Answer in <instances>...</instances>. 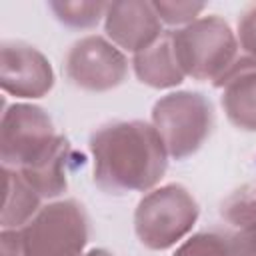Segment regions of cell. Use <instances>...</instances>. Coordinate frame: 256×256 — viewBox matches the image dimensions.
I'll list each match as a JSON object with an SVG mask.
<instances>
[{"label":"cell","instance_id":"9","mask_svg":"<svg viewBox=\"0 0 256 256\" xmlns=\"http://www.w3.org/2000/svg\"><path fill=\"white\" fill-rule=\"evenodd\" d=\"M104 32L120 50L138 54L150 48L162 36V20L152 2L116 0L108 2L104 16Z\"/></svg>","mask_w":256,"mask_h":256},{"label":"cell","instance_id":"5","mask_svg":"<svg viewBox=\"0 0 256 256\" xmlns=\"http://www.w3.org/2000/svg\"><path fill=\"white\" fill-rule=\"evenodd\" d=\"M152 126L174 160L196 154L214 128L212 102L194 90H178L158 98L152 106Z\"/></svg>","mask_w":256,"mask_h":256},{"label":"cell","instance_id":"14","mask_svg":"<svg viewBox=\"0 0 256 256\" xmlns=\"http://www.w3.org/2000/svg\"><path fill=\"white\" fill-rule=\"evenodd\" d=\"M48 8L54 12L56 20L62 22L64 26L84 30V28H94L106 16L108 2H100V0H92V2H88V0H80V2L60 0V2H48Z\"/></svg>","mask_w":256,"mask_h":256},{"label":"cell","instance_id":"16","mask_svg":"<svg viewBox=\"0 0 256 256\" xmlns=\"http://www.w3.org/2000/svg\"><path fill=\"white\" fill-rule=\"evenodd\" d=\"M172 256H232L230 236H224L216 230L192 234L176 248Z\"/></svg>","mask_w":256,"mask_h":256},{"label":"cell","instance_id":"2","mask_svg":"<svg viewBox=\"0 0 256 256\" xmlns=\"http://www.w3.org/2000/svg\"><path fill=\"white\" fill-rule=\"evenodd\" d=\"M90 240V218L74 200L42 206L18 230H2L0 256H82Z\"/></svg>","mask_w":256,"mask_h":256},{"label":"cell","instance_id":"3","mask_svg":"<svg viewBox=\"0 0 256 256\" xmlns=\"http://www.w3.org/2000/svg\"><path fill=\"white\" fill-rule=\"evenodd\" d=\"M176 60L192 80L212 84L238 60V38L218 14L200 16L180 30H172Z\"/></svg>","mask_w":256,"mask_h":256},{"label":"cell","instance_id":"18","mask_svg":"<svg viewBox=\"0 0 256 256\" xmlns=\"http://www.w3.org/2000/svg\"><path fill=\"white\" fill-rule=\"evenodd\" d=\"M238 42L244 54L256 60V4L244 10L238 20Z\"/></svg>","mask_w":256,"mask_h":256},{"label":"cell","instance_id":"11","mask_svg":"<svg viewBox=\"0 0 256 256\" xmlns=\"http://www.w3.org/2000/svg\"><path fill=\"white\" fill-rule=\"evenodd\" d=\"M78 154L66 136L58 134L52 146L30 166L18 170L24 180L38 192L40 198H58L68 188V174L74 168Z\"/></svg>","mask_w":256,"mask_h":256},{"label":"cell","instance_id":"8","mask_svg":"<svg viewBox=\"0 0 256 256\" xmlns=\"http://www.w3.org/2000/svg\"><path fill=\"white\" fill-rule=\"evenodd\" d=\"M0 86L6 94L26 100L44 98L54 86L50 60L26 42H2Z\"/></svg>","mask_w":256,"mask_h":256},{"label":"cell","instance_id":"7","mask_svg":"<svg viewBox=\"0 0 256 256\" xmlns=\"http://www.w3.org/2000/svg\"><path fill=\"white\" fill-rule=\"evenodd\" d=\"M66 78L88 92H108L118 88L128 76L124 52L100 34L76 40L64 58Z\"/></svg>","mask_w":256,"mask_h":256},{"label":"cell","instance_id":"12","mask_svg":"<svg viewBox=\"0 0 256 256\" xmlns=\"http://www.w3.org/2000/svg\"><path fill=\"white\" fill-rule=\"evenodd\" d=\"M132 68L136 78L150 88H174L184 82V72L176 60L172 30H164L162 36L146 50L134 54Z\"/></svg>","mask_w":256,"mask_h":256},{"label":"cell","instance_id":"17","mask_svg":"<svg viewBox=\"0 0 256 256\" xmlns=\"http://www.w3.org/2000/svg\"><path fill=\"white\" fill-rule=\"evenodd\" d=\"M158 18L170 26H188L190 22L198 20L200 12L206 8L204 2H184V0H176V2H168V0H154L152 2Z\"/></svg>","mask_w":256,"mask_h":256},{"label":"cell","instance_id":"20","mask_svg":"<svg viewBox=\"0 0 256 256\" xmlns=\"http://www.w3.org/2000/svg\"><path fill=\"white\" fill-rule=\"evenodd\" d=\"M82 256H112V254L108 250H104V248H92V250L84 252Z\"/></svg>","mask_w":256,"mask_h":256},{"label":"cell","instance_id":"13","mask_svg":"<svg viewBox=\"0 0 256 256\" xmlns=\"http://www.w3.org/2000/svg\"><path fill=\"white\" fill-rule=\"evenodd\" d=\"M4 178H6V194H4L0 224L2 230H18L36 216V212L42 208L40 206L42 198L24 180V176L18 170L4 168Z\"/></svg>","mask_w":256,"mask_h":256},{"label":"cell","instance_id":"19","mask_svg":"<svg viewBox=\"0 0 256 256\" xmlns=\"http://www.w3.org/2000/svg\"><path fill=\"white\" fill-rule=\"evenodd\" d=\"M232 256H256V222L240 226L230 236Z\"/></svg>","mask_w":256,"mask_h":256},{"label":"cell","instance_id":"6","mask_svg":"<svg viewBox=\"0 0 256 256\" xmlns=\"http://www.w3.org/2000/svg\"><path fill=\"white\" fill-rule=\"evenodd\" d=\"M52 118L42 106L16 102L4 108L0 124V158L4 168L34 164L56 140Z\"/></svg>","mask_w":256,"mask_h":256},{"label":"cell","instance_id":"10","mask_svg":"<svg viewBox=\"0 0 256 256\" xmlns=\"http://www.w3.org/2000/svg\"><path fill=\"white\" fill-rule=\"evenodd\" d=\"M222 88V108L230 124L256 132V60L240 54L238 60L214 82Z\"/></svg>","mask_w":256,"mask_h":256},{"label":"cell","instance_id":"15","mask_svg":"<svg viewBox=\"0 0 256 256\" xmlns=\"http://www.w3.org/2000/svg\"><path fill=\"white\" fill-rule=\"evenodd\" d=\"M222 218L232 226H246L256 222V182L244 184L234 190L220 204Z\"/></svg>","mask_w":256,"mask_h":256},{"label":"cell","instance_id":"1","mask_svg":"<svg viewBox=\"0 0 256 256\" xmlns=\"http://www.w3.org/2000/svg\"><path fill=\"white\" fill-rule=\"evenodd\" d=\"M96 186L114 196L152 190L168 168L166 146L144 120L108 122L88 140Z\"/></svg>","mask_w":256,"mask_h":256},{"label":"cell","instance_id":"4","mask_svg":"<svg viewBox=\"0 0 256 256\" xmlns=\"http://www.w3.org/2000/svg\"><path fill=\"white\" fill-rule=\"evenodd\" d=\"M200 208L182 184H164L144 194L134 210V232L142 246L168 250L196 224Z\"/></svg>","mask_w":256,"mask_h":256}]
</instances>
